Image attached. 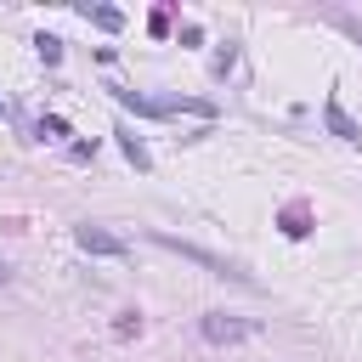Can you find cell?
I'll use <instances>...</instances> for the list:
<instances>
[{
  "mask_svg": "<svg viewBox=\"0 0 362 362\" xmlns=\"http://www.w3.org/2000/svg\"><path fill=\"white\" fill-rule=\"evenodd\" d=\"M153 243H158V249H175V255H187V260H198V266L215 272V277H238V283H249V272H238L232 260H221V255H209V249H198V243H181V238H170V232H153Z\"/></svg>",
  "mask_w": 362,
  "mask_h": 362,
  "instance_id": "1",
  "label": "cell"
},
{
  "mask_svg": "<svg viewBox=\"0 0 362 362\" xmlns=\"http://www.w3.org/2000/svg\"><path fill=\"white\" fill-rule=\"evenodd\" d=\"M198 334H204L209 345H238V339L255 334V322H243V317H232V311H204V317H198Z\"/></svg>",
  "mask_w": 362,
  "mask_h": 362,
  "instance_id": "2",
  "label": "cell"
},
{
  "mask_svg": "<svg viewBox=\"0 0 362 362\" xmlns=\"http://www.w3.org/2000/svg\"><path fill=\"white\" fill-rule=\"evenodd\" d=\"M74 238H79V249H85V255H124V238H113L107 226H90V221H85Z\"/></svg>",
  "mask_w": 362,
  "mask_h": 362,
  "instance_id": "3",
  "label": "cell"
},
{
  "mask_svg": "<svg viewBox=\"0 0 362 362\" xmlns=\"http://www.w3.org/2000/svg\"><path fill=\"white\" fill-rule=\"evenodd\" d=\"M322 119H328V130H334L339 141H362V130L351 124V113L339 107V96H328V107H322Z\"/></svg>",
  "mask_w": 362,
  "mask_h": 362,
  "instance_id": "4",
  "label": "cell"
},
{
  "mask_svg": "<svg viewBox=\"0 0 362 362\" xmlns=\"http://www.w3.org/2000/svg\"><path fill=\"white\" fill-rule=\"evenodd\" d=\"M79 11H85L96 28H107V34H119V28H124V11H113V6H79Z\"/></svg>",
  "mask_w": 362,
  "mask_h": 362,
  "instance_id": "5",
  "label": "cell"
},
{
  "mask_svg": "<svg viewBox=\"0 0 362 362\" xmlns=\"http://www.w3.org/2000/svg\"><path fill=\"white\" fill-rule=\"evenodd\" d=\"M119 147H124V158H130V164H136V170H147V164H153V158H147V147H141V136H136V130H119Z\"/></svg>",
  "mask_w": 362,
  "mask_h": 362,
  "instance_id": "6",
  "label": "cell"
},
{
  "mask_svg": "<svg viewBox=\"0 0 362 362\" xmlns=\"http://www.w3.org/2000/svg\"><path fill=\"white\" fill-rule=\"evenodd\" d=\"M34 45H40V57H45V62H62V40H51V34H40Z\"/></svg>",
  "mask_w": 362,
  "mask_h": 362,
  "instance_id": "7",
  "label": "cell"
},
{
  "mask_svg": "<svg viewBox=\"0 0 362 362\" xmlns=\"http://www.w3.org/2000/svg\"><path fill=\"white\" fill-rule=\"evenodd\" d=\"M328 23H339L351 40H362V17H345V11H328Z\"/></svg>",
  "mask_w": 362,
  "mask_h": 362,
  "instance_id": "8",
  "label": "cell"
},
{
  "mask_svg": "<svg viewBox=\"0 0 362 362\" xmlns=\"http://www.w3.org/2000/svg\"><path fill=\"white\" fill-rule=\"evenodd\" d=\"M40 136H68V119H57V113H45V119H40Z\"/></svg>",
  "mask_w": 362,
  "mask_h": 362,
  "instance_id": "9",
  "label": "cell"
},
{
  "mask_svg": "<svg viewBox=\"0 0 362 362\" xmlns=\"http://www.w3.org/2000/svg\"><path fill=\"white\" fill-rule=\"evenodd\" d=\"M283 232L300 238V232H305V209H288V215H283Z\"/></svg>",
  "mask_w": 362,
  "mask_h": 362,
  "instance_id": "10",
  "label": "cell"
},
{
  "mask_svg": "<svg viewBox=\"0 0 362 362\" xmlns=\"http://www.w3.org/2000/svg\"><path fill=\"white\" fill-rule=\"evenodd\" d=\"M113 334H119V339H130V334H141V317H130V311H124V317L113 322Z\"/></svg>",
  "mask_w": 362,
  "mask_h": 362,
  "instance_id": "11",
  "label": "cell"
},
{
  "mask_svg": "<svg viewBox=\"0 0 362 362\" xmlns=\"http://www.w3.org/2000/svg\"><path fill=\"white\" fill-rule=\"evenodd\" d=\"M0 283H11V266H6V260H0Z\"/></svg>",
  "mask_w": 362,
  "mask_h": 362,
  "instance_id": "12",
  "label": "cell"
}]
</instances>
